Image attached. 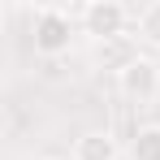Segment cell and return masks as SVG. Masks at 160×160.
<instances>
[{
  "mask_svg": "<svg viewBox=\"0 0 160 160\" xmlns=\"http://www.w3.org/2000/svg\"><path fill=\"white\" fill-rule=\"evenodd\" d=\"M130 160H160V126H143L130 138Z\"/></svg>",
  "mask_w": 160,
  "mask_h": 160,
  "instance_id": "7",
  "label": "cell"
},
{
  "mask_svg": "<svg viewBox=\"0 0 160 160\" xmlns=\"http://www.w3.org/2000/svg\"><path fill=\"white\" fill-rule=\"evenodd\" d=\"M117 91H121L130 104H152V100L160 95V65L152 61V56L130 61V65L117 74Z\"/></svg>",
  "mask_w": 160,
  "mask_h": 160,
  "instance_id": "3",
  "label": "cell"
},
{
  "mask_svg": "<svg viewBox=\"0 0 160 160\" xmlns=\"http://www.w3.org/2000/svg\"><path fill=\"white\" fill-rule=\"evenodd\" d=\"M138 43H134L130 35H121V39H104V43H95V61L104 65V69H112V74H121L130 61H138Z\"/></svg>",
  "mask_w": 160,
  "mask_h": 160,
  "instance_id": "4",
  "label": "cell"
},
{
  "mask_svg": "<svg viewBox=\"0 0 160 160\" xmlns=\"http://www.w3.org/2000/svg\"><path fill=\"white\" fill-rule=\"evenodd\" d=\"M117 156H121V147L108 130H87L74 143V160H117Z\"/></svg>",
  "mask_w": 160,
  "mask_h": 160,
  "instance_id": "5",
  "label": "cell"
},
{
  "mask_svg": "<svg viewBox=\"0 0 160 160\" xmlns=\"http://www.w3.org/2000/svg\"><path fill=\"white\" fill-rule=\"evenodd\" d=\"M134 39H138L143 48H156L160 52V0L143 4V9L134 13Z\"/></svg>",
  "mask_w": 160,
  "mask_h": 160,
  "instance_id": "6",
  "label": "cell"
},
{
  "mask_svg": "<svg viewBox=\"0 0 160 160\" xmlns=\"http://www.w3.org/2000/svg\"><path fill=\"white\" fill-rule=\"evenodd\" d=\"M126 26H130V9H126L121 0H87V4H82V30H87L95 43L121 39Z\"/></svg>",
  "mask_w": 160,
  "mask_h": 160,
  "instance_id": "2",
  "label": "cell"
},
{
  "mask_svg": "<svg viewBox=\"0 0 160 160\" xmlns=\"http://www.w3.org/2000/svg\"><path fill=\"white\" fill-rule=\"evenodd\" d=\"M30 43L39 56H61L74 43V18L61 4H43L35 9V26H30Z\"/></svg>",
  "mask_w": 160,
  "mask_h": 160,
  "instance_id": "1",
  "label": "cell"
}]
</instances>
